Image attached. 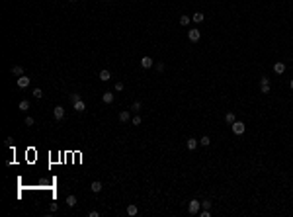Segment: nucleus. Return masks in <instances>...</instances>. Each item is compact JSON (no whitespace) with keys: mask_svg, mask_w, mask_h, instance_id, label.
<instances>
[{"mask_svg":"<svg viewBox=\"0 0 293 217\" xmlns=\"http://www.w3.org/2000/svg\"><path fill=\"white\" fill-rule=\"evenodd\" d=\"M199 207H201L199 199H192V202L188 203V213H189V215H196V213H199Z\"/></svg>","mask_w":293,"mask_h":217,"instance_id":"f257e3e1","label":"nucleus"},{"mask_svg":"<svg viewBox=\"0 0 293 217\" xmlns=\"http://www.w3.org/2000/svg\"><path fill=\"white\" fill-rule=\"evenodd\" d=\"M231 129H233V133H234V135H242V133L246 131V125L242 123V121H234L233 125H231Z\"/></svg>","mask_w":293,"mask_h":217,"instance_id":"f03ea898","label":"nucleus"},{"mask_svg":"<svg viewBox=\"0 0 293 217\" xmlns=\"http://www.w3.org/2000/svg\"><path fill=\"white\" fill-rule=\"evenodd\" d=\"M188 39L192 41V43H197V41L201 39V33H199V30H196V28H193V30H189V31H188Z\"/></svg>","mask_w":293,"mask_h":217,"instance_id":"7ed1b4c3","label":"nucleus"},{"mask_svg":"<svg viewBox=\"0 0 293 217\" xmlns=\"http://www.w3.org/2000/svg\"><path fill=\"white\" fill-rule=\"evenodd\" d=\"M30 82H31V78L27 76V74H22V76L18 78V86H20V88H27Z\"/></svg>","mask_w":293,"mask_h":217,"instance_id":"20e7f679","label":"nucleus"},{"mask_svg":"<svg viewBox=\"0 0 293 217\" xmlns=\"http://www.w3.org/2000/svg\"><path fill=\"white\" fill-rule=\"evenodd\" d=\"M53 118H55L57 121H61V119L65 118V108L63 106H57L55 110H53Z\"/></svg>","mask_w":293,"mask_h":217,"instance_id":"39448f33","label":"nucleus"},{"mask_svg":"<svg viewBox=\"0 0 293 217\" xmlns=\"http://www.w3.org/2000/svg\"><path fill=\"white\" fill-rule=\"evenodd\" d=\"M260 90H262V94L270 92V80H268L266 76H262V80H260Z\"/></svg>","mask_w":293,"mask_h":217,"instance_id":"423d86ee","label":"nucleus"},{"mask_svg":"<svg viewBox=\"0 0 293 217\" xmlns=\"http://www.w3.org/2000/svg\"><path fill=\"white\" fill-rule=\"evenodd\" d=\"M72 106H74V110H76L78 114H82V112H86V104L82 102V100H76V102H72Z\"/></svg>","mask_w":293,"mask_h":217,"instance_id":"0eeeda50","label":"nucleus"},{"mask_svg":"<svg viewBox=\"0 0 293 217\" xmlns=\"http://www.w3.org/2000/svg\"><path fill=\"white\" fill-rule=\"evenodd\" d=\"M274 73L275 74H283L285 73V63H274Z\"/></svg>","mask_w":293,"mask_h":217,"instance_id":"6e6552de","label":"nucleus"},{"mask_svg":"<svg viewBox=\"0 0 293 217\" xmlns=\"http://www.w3.org/2000/svg\"><path fill=\"white\" fill-rule=\"evenodd\" d=\"M152 65H154V63H152L151 57H143V59H141V66H143V69H152Z\"/></svg>","mask_w":293,"mask_h":217,"instance_id":"1a4fd4ad","label":"nucleus"},{"mask_svg":"<svg viewBox=\"0 0 293 217\" xmlns=\"http://www.w3.org/2000/svg\"><path fill=\"white\" fill-rule=\"evenodd\" d=\"M119 121H121V123H127V121H131V114H129V112H119Z\"/></svg>","mask_w":293,"mask_h":217,"instance_id":"9d476101","label":"nucleus"},{"mask_svg":"<svg viewBox=\"0 0 293 217\" xmlns=\"http://www.w3.org/2000/svg\"><path fill=\"white\" fill-rule=\"evenodd\" d=\"M139 213V207L135 206V203H131V206H127V215H131V217H135Z\"/></svg>","mask_w":293,"mask_h":217,"instance_id":"9b49d317","label":"nucleus"},{"mask_svg":"<svg viewBox=\"0 0 293 217\" xmlns=\"http://www.w3.org/2000/svg\"><path fill=\"white\" fill-rule=\"evenodd\" d=\"M98 76H100V80H102V82H108L110 78H111V74H110V70H106V69H104V70H100V74H98Z\"/></svg>","mask_w":293,"mask_h":217,"instance_id":"f8f14e48","label":"nucleus"},{"mask_svg":"<svg viewBox=\"0 0 293 217\" xmlns=\"http://www.w3.org/2000/svg\"><path fill=\"white\" fill-rule=\"evenodd\" d=\"M90 190L94 192V194H98V192H102V182H98V180H94L92 184H90Z\"/></svg>","mask_w":293,"mask_h":217,"instance_id":"ddd939ff","label":"nucleus"},{"mask_svg":"<svg viewBox=\"0 0 293 217\" xmlns=\"http://www.w3.org/2000/svg\"><path fill=\"white\" fill-rule=\"evenodd\" d=\"M102 102H104V104H111V102H113V94H111V92H104V94H102Z\"/></svg>","mask_w":293,"mask_h":217,"instance_id":"4468645a","label":"nucleus"},{"mask_svg":"<svg viewBox=\"0 0 293 217\" xmlns=\"http://www.w3.org/2000/svg\"><path fill=\"white\" fill-rule=\"evenodd\" d=\"M192 20H193V22H196V24H201V22H203V20H205V16L201 14V12H196V14L192 16Z\"/></svg>","mask_w":293,"mask_h":217,"instance_id":"2eb2a0df","label":"nucleus"},{"mask_svg":"<svg viewBox=\"0 0 293 217\" xmlns=\"http://www.w3.org/2000/svg\"><path fill=\"white\" fill-rule=\"evenodd\" d=\"M225 121H227V123H229V125H233L234 121H237V115H234V114H233V112H229V114H227V115H225Z\"/></svg>","mask_w":293,"mask_h":217,"instance_id":"dca6fc26","label":"nucleus"},{"mask_svg":"<svg viewBox=\"0 0 293 217\" xmlns=\"http://www.w3.org/2000/svg\"><path fill=\"white\" fill-rule=\"evenodd\" d=\"M186 147H188L189 151H193V149L197 147V139H193V137H192V139H188V141H186Z\"/></svg>","mask_w":293,"mask_h":217,"instance_id":"f3484780","label":"nucleus"},{"mask_svg":"<svg viewBox=\"0 0 293 217\" xmlns=\"http://www.w3.org/2000/svg\"><path fill=\"white\" fill-rule=\"evenodd\" d=\"M12 74H16V76H22L24 74V69L20 65H16V66H12Z\"/></svg>","mask_w":293,"mask_h":217,"instance_id":"a211bd4d","label":"nucleus"},{"mask_svg":"<svg viewBox=\"0 0 293 217\" xmlns=\"http://www.w3.org/2000/svg\"><path fill=\"white\" fill-rule=\"evenodd\" d=\"M18 108H20L22 112H27V110H30V102H27V100H22V102L18 104Z\"/></svg>","mask_w":293,"mask_h":217,"instance_id":"6ab92c4d","label":"nucleus"},{"mask_svg":"<svg viewBox=\"0 0 293 217\" xmlns=\"http://www.w3.org/2000/svg\"><path fill=\"white\" fill-rule=\"evenodd\" d=\"M199 145H203V147H209V145H211V139H209L207 135H203V137L199 139Z\"/></svg>","mask_w":293,"mask_h":217,"instance_id":"aec40b11","label":"nucleus"},{"mask_svg":"<svg viewBox=\"0 0 293 217\" xmlns=\"http://www.w3.org/2000/svg\"><path fill=\"white\" fill-rule=\"evenodd\" d=\"M67 206L68 207H74V206H76V198H74V196H67Z\"/></svg>","mask_w":293,"mask_h":217,"instance_id":"412c9836","label":"nucleus"},{"mask_svg":"<svg viewBox=\"0 0 293 217\" xmlns=\"http://www.w3.org/2000/svg\"><path fill=\"white\" fill-rule=\"evenodd\" d=\"M189 22H192V18H188V16H180V26H188Z\"/></svg>","mask_w":293,"mask_h":217,"instance_id":"4be33fe9","label":"nucleus"},{"mask_svg":"<svg viewBox=\"0 0 293 217\" xmlns=\"http://www.w3.org/2000/svg\"><path fill=\"white\" fill-rule=\"evenodd\" d=\"M211 199H203V202H201V207H203V209H211Z\"/></svg>","mask_w":293,"mask_h":217,"instance_id":"5701e85b","label":"nucleus"},{"mask_svg":"<svg viewBox=\"0 0 293 217\" xmlns=\"http://www.w3.org/2000/svg\"><path fill=\"white\" fill-rule=\"evenodd\" d=\"M33 98H37V100L43 98V90H41V88H35V90H33Z\"/></svg>","mask_w":293,"mask_h":217,"instance_id":"b1692460","label":"nucleus"},{"mask_svg":"<svg viewBox=\"0 0 293 217\" xmlns=\"http://www.w3.org/2000/svg\"><path fill=\"white\" fill-rule=\"evenodd\" d=\"M131 123H133V125H141V118H139V115H133V118H131Z\"/></svg>","mask_w":293,"mask_h":217,"instance_id":"393cba45","label":"nucleus"},{"mask_svg":"<svg viewBox=\"0 0 293 217\" xmlns=\"http://www.w3.org/2000/svg\"><path fill=\"white\" fill-rule=\"evenodd\" d=\"M35 123V119L33 118H30V115H27V118H26V125H27V127H31V125H33Z\"/></svg>","mask_w":293,"mask_h":217,"instance_id":"a878e982","label":"nucleus"},{"mask_svg":"<svg viewBox=\"0 0 293 217\" xmlns=\"http://www.w3.org/2000/svg\"><path fill=\"white\" fill-rule=\"evenodd\" d=\"M131 110L139 112V110H141V102H133V106H131Z\"/></svg>","mask_w":293,"mask_h":217,"instance_id":"bb28decb","label":"nucleus"},{"mask_svg":"<svg viewBox=\"0 0 293 217\" xmlns=\"http://www.w3.org/2000/svg\"><path fill=\"white\" fill-rule=\"evenodd\" d=\"M209 215H211V211H209V209H203V211L199 213V217H209Z\"/></svg>","mask_w":293,"mask_h":217,"instance_id":"cd10ccee","label":"nucleus"},{"mask_svg":"<svg viewBox=\"0 0 293 217\" xmlns=\"http://www.w3.org/2000/svg\"><path fill=\"white\" fill-rule=\"evenodd\" d=\"M123 88H125V86H123V82H117V84H115V90H117V92H121Z\"/></svg>","mask_w":293,"mask_h":217,"instance_id":"c85d7f7f","label":"nucleus"},{"mask_svg":"<svg viewBox=\"0 0 293 217\" xmlns=\"http://www.w3.org/2000/svg\"><path fill=\"white\" fill-rule=\"evenodd\" d=\"M88 217H100V211H88Z\"/></svg>","mask_w":293,"mask_h":217,"instance_id":"c756f323","label":"nucleus"},{"mask_svg":"<svg viewBox=\"0 0 293 217\" xmlns=\"http://www.w3.org/2000/svg\"><path fill=\"white\" fill-rule=\"evenodd\" d=\"M156 70H158V73H162V70H164V63H158V65H156Z\"/></svg>","mask_w":293,"mask_h":217,"instance_id":"7c9ffc66","label":"nucleus"},{"mask_svg":"<svg viewBox=\"0 0 293 217\" xmlns=\"http://www.w3.org/2000/svg\"><path fill=\"white\" fill-rule=\"evenodd\" d=\"M76 100H80V96H78V94H71V102H76Z\"/></svg>","mask_w":293,"mask_h":217,"instance_id":"2f4dec72","label":"nucleus"},{"mask_svg":"<svg viewBox=\"0 0 293 217\" xmlns=\"http://www.w3.org/2000/svg\"><path fill=\"white\" fill-rule=\"evenodd\" d=\"M289 88L293 90V78H291V80H289Z\"/></svg>","mask_w":293,"mask_h":217,"instance_id":"473e14b6","label":"nucleus"},{"mask_svg":"<svg viewBox=\"0 0 293 217\" xmlns=\"http://www.w3.org/2000/svg\"><path fill=\"white\" fill-rule=\"evenodd\" d=\"M68 2H76V0H68Z\"/></svg>","mask_w":293,"mask_h":217,"instance_id":"72a5a7b5","label":"nucleus"},{"mask_svg":"<svg viewBox=\"0 0 293 217\" xmlns=\"http://www.w3.org/2000/svg\"><path fill=\"white\" fill-rule=\"evenodd\" d=\"M104 2H108V0H104Z\"/></svg>","mask_w":293,"mask_h":217,"instance_id":"f704fd0d","label":"nucleus"}]
</instances>
